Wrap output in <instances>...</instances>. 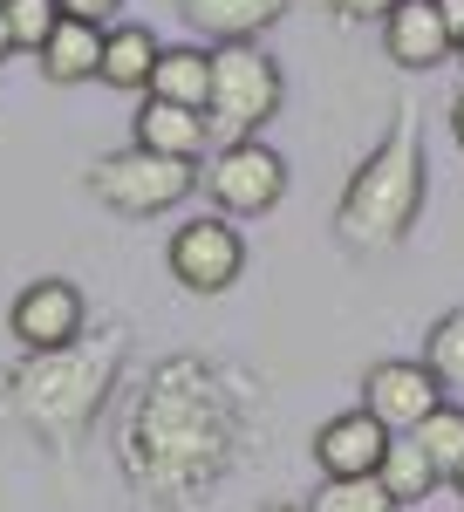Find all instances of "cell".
<instances>
[{"instance_id": "ba28073f", "label": "cell", "mask_w": 464, "mask_h": 512, "mask_svg": "<svg viewBox=\"0 0 464 512\" xmlns=\"http://www.w3.org/2000/svg\"><path fill=\"white\" fill-rule=\"evenodd\" d=\"M383 451H389V431L362 403L342 410V417H328L314 431V465H321V478H376L383 472Z\"/></svg>"}, {"instance_id": "5bb4252c", "label": "cell", "mask_w": 464, "mask_h": 512, "mask_svg": "<svg viewBox=\"0 0 464 512\" xmlns=\"http://www.w3.org/2000/svg\"><path fill=\"white\" fill-rule=\"evenodd\" d=\"M157 55H164V41L151 28H137V21H123V28L103 35V82L110 89H151Z\"/></svg>"}, {"instance_id": "cb8c5ba5", "label": "cell", "mask_w": 464, "mask_h": 512, "mask_svg": "<svg viewBox=\"0 0 464 512\" xmlns=\"http://www.w3.org/2000/svg\"><path fill=\"white\" fill-rule=\"evenodd\" d=\"M0 55H14V35H7V14H0Z\"/></svg>"}, {"instance_id": "ac0fdd59", "label": "cell", "mask_w": 464, "mask_h": 512, "mask_svg": "<svg viewBox=\"0 0 464 512\" xmlns=\"http://www.w3.org/2000/svg\"><path fill=\"white\" fill-rule=\"evenodd\" d=\"M308 512H403L376 478H321Z\"/></svg>"}, {"instance_id": "ffe728a7", "label": "cell", "mask_w": 464, "mask_h": 512, "mask_svg": "<svg viewBox=\"0 0 464 512\" xmlns=\"http://www.w3.org/2000/svg\"><path fill=\"white\" fill-rule=\"evenodd\" d=\"M55 7H62V21H89V28H110L123 0H55Z\"/></svg>"}, {"instance_id": "d6986e66", "label": "cell", "mask_w": 464, "mask_h": 512, "mask_svg": "<svg viewBox=\"0 0 464 512\" xmlns=\"http://www.w3.org/2000/svg\"><path fill=\"white\" fill-rule=\"evenodd\" d=\"M0 14H7V35H14V48H21V55H41V48H48V35L62 28V7H55V0H7Z\"/></svg>"}, {"instance_id": "e0dca14e", "label": "cell", "mask_w": 464, "mask_h": 512, "mask_svg": "<svg viewBox=\"0 0 464 512\" xmlns=\"http://www.w3.org/2000/svg\"><path fill=\"white\" fill-rule=\"evenodd\" d=\"M424 369L437 376V390H464V308H451L424 335Z\"/></svg>"}, {"instance_id": "603a6c76", "label": "cell", "mask_w": 464, "mask_h": 512, "mask_svg": "<svg viewBox=\"0 0 464 512\" xmlns=\"http://www.w3.org/2000/svg\"><path fill=\"white\" fill-rule=\"evenodd\" d=\"M451 137L464 144V89H458V103H451Z\"/></svg>"}, {"instance_id": "30bf717a", "label": "cell", "mask_w": 464, "mask_h": 512, "mask_svg": "<svg viewBox=\"0 0 464 512\" xmlns=\"http://www.w3.org/2000/svg\"><path fill=\"white\" fill-rule=\"evenodd\" d=\"M205 137H212V117L144 96V110H137V137H130V144H144V151H157V158L198 164V158H205Z\"/></svg>"}, {"instance_id": "52a82bcc", "label": "cell", "mask_w": 464, "mask_h": 512, "mask_svg": "<svg viewBox=\"0 0 464 512\" xmlns=\"http://www.w3.org/2000/svg\"><path fill=\"white\" fill-rule=\"evenodd\" d=\"M437 403H444V390H437V376H430L424 362H376V369L362 376V410H369L389 437L417 431Z\"/></svg>"}, {"instance_id": "8fae6325", "label": "cell", "mask_w": 464, "mask_h": 512, "mask_svg": "<svg viewBox=\"0 0 464 512\" xmlns=\"http://www.w3.org/2000/svg\"><path fill=\"white\" fill-rule=\"evenodd\" d=\"M178 14L226 48V41H253L260 28H273L287 14V0H178Z\"/></svg>"}, {"instance_id": "7402d4cb", "label": "cell", "mask_w": 464, "mask_h": 512, "mask_svg": "<svg viewBox=\"0 0 464 512\" xmlns=\"http://www.w3.org/2000/svg\"><path fill=\"white\" fill-rule=\"evenodd\" d=\"M437 14H444V28H451V41L464 48V0H437Z\"/></svg>"}, {"instance_id": "d4e9b609", "label": "cell", "mask_w": 464, "mask_h": 512, "mask_svg": "<svg viewBox=\"0 0 464 512\" xmlns=\"http://www.w3.org/2000/svg\"><path fill=\"white\" fill-rule=\"evenodd\" d=\"M451 485H458V492H464V465H458V472H451Z\"/></svg>"}, {"instance_id": "9c48e42d", "label": "cell", "mask_w": 464, "mask_h": 512, "mask_svg": "<svg viewBox=\"0 0 464 512\" xmlns=\"http://www.w3.org/2000/svg\"><path fill=\"white\" fill-rule=\"evenodd\" d=\"M383 48L396 69H437V62H451L458 55V41L444 28V14H437V0H403L396 14L383 21Z\"/></svg>"}, {"instance_id": "5b68a950", "label": "cell", "mask_w": 464, "mask_h": 512, "mask_svg": "<svg viewBox=\"0 0 464 512\" xmlns=\"http://www.w3.org/2000/svg\"><path fill=\"white\" fill-rule=\"evenodd\" d=\"M164 260H171V280L178 287L226 294L232 280H239V267H246V239H239V226H226V212H205V219L171 233V253Z\"/></svg>"}, {"instance_id": "8992f818", "label": "cell", "mask_w": 464, "mask_h": 512, "mask_svg": "<svg viewBox=\"0 0 464 512\" xmlns=\"http://www.w3.org/2000/svg\"><path fill=\"white\" fill-rule=\"evenodd\" d=\"M82 287L76 280H28L21 294H14V308H7V328H14V342L35 355H62L69 342L82 335Z\"/></svg>"}, {"instance_id": "484cf974", "label": "cell", "mask_w": 464, "mask_h": 512, "mask_svg": "<svg viewBox=\"0 0 464 512\" xmlns=\"http://www.w3.org/2000/svg\"><path fill=\"white\" fill-rule=\"evenodd\" d=\"M267 512H308V506H267Z\"/></svg>"}, {"instance_id": "9a60e30c", "label": "cell", "mask_w": 464, "mask_h": 512, "mask_svg": "<svg viewBox=\"0 0 464 512\" xmlns=\"http://www.w3.org/2000/svg\"><path fill=\"white\" fill-rule=\"evenodd\" d=\"M376 485H383L396 506H417V499H430L437 485H444V472L430 465V451L417 444V437L403 431V437H389V451H383V472H376Z\"/></svg>"}, {"instance_id": "2e32d148", "label": "cell", "mask_w": 464, "mask_h": 512, "mask_svg": "<svg viewBox=\"0 0 464 512\" xmlns=\"http://www.w3.org/2000/svg\"><path fill=\"white\" fill-rule=\"evenodd\" d=\"M410 437L430 451V465L451 478V472L464 465V403H451V396H444V403H437V410H430V417H424Z\"/></svg>"}, {"instance_id": "277c9868", "label": "cell", "mask_w": 464, "mask_h": 512, "mask_svg": "<svg viewBox=\"0 0 464 512\" xmlns=\"http://www.w3.org/2000/svg\"><path fill=\"white\" fill-rule=\"evenodd\" d=\"M205 192H212V205L226 219H260L287 192V158L273 144H260V137H239L205 164Z\"/></svg>"}, {"instance_id": "3957f363", "label": "cell", "mask_w": 464, "mask_h": 512, "mask_svg": "<svg viewBox=\"0 0 464 512\" xmlns=\"http://www.w3.org/2000/svg\"><path fill=\"white\" fill-rule=\"evenodd\" d=\"M280 96H287V82H280V69H273L253 41L212 48V110L205 117L219 123L232 144L239 137H260V123L280 110Z\"/></svg>"}, {"instance_id": "83f0119b", "label": "cell", "mask_w": 464, "mask_h": 512, "mask_svg": "<svg viewBox=\"0 0 464 512\" xmlns=\"http://www.w3.org/2000/svg\"><path fill=\"white\" fill-rule=\"evenodd\" d=\"M458 55H464V48H458Z\"/></svg>"}, {"instance_id": "7a4b0ae2", "label": "cell", "mask_w": 464, "mask_h": 512, "mask_svg": "<svg viewBox=\"0 0 464 512\" xmlns=\"http://www.w3.org/2000/svg\"><path fill=\"white\" fill-rule=\"evenodd\" d=\"M198 185V164H178V158H157L144 144H130V151H110V158H96L89 171V192L103 198L110 212L123 219H151V212H171V205H185Z\"/></svg>"}, {"instance_id": "4316f807", "label": "cell", "mask_w": 464, "mask_h": 512, "mask_svg": "<svg viewBox=\"0 0 464 512\" xmlns=\"http://www.w3.org/2000/svg\"><path fill=\"white\" fill-rule=\"evenodd\" d=\"M0 7H7V0H0Z\"/></svg>"}, {"instance_id": "44dd1931", "label": "cell", "mask_w": 464, "mask_h": 512, "mask_svg": "<svg viewBox=\"0 0 464 512\" xmlns=\"http://www.w3.org/2000/svg\"><path fill=\"white\" fill-rule=\"evenodd\" d=\"M396 7H403V0H335V14H342V21H389Z\"/></svg>"}, {"instance_id": "4fadbf2b", "label": "cell", "mask_w": 464, "mask_h": 512, "mask_svg": "<svg viewBox=\"0 0 464 512\" xmlns=\"http://www.w3.org/2000/svg\"><path fill=\"white\" fill-rule=\"evenodd\" d=\"M103 35L110 28H89V21H62L55 35H48V48H41V76L48 82H89L103 76Z\"/></svg>"}, {"instance_id": "7c38bea8", "label": "cell", "mask_w": 464, "mask_h": 512, "mask_svg": "<svg viewBox=\"0 0 464 512\" xmlns=\"http://www.w3.org/2000/svg\"><path fill=\"white\" fill-rule=\"evenodd\" d=\"M144 96L178 103V110H198V117H205V110H212V55H205V48H164Z\"/></svg>"}, {"instance_id": "6da1fadb", "label": "cell", "mask_w": 464, "mask_h": 512, "mask_svg": "<svg viewBox=\"0 0 464 512\" xmlns=\"http://www.w3.org/2000/svg\"><path fill=\"white\" fill-rule=\"evenodd\" d=\"M424 137H417V123L396 117L389 123V137L362 158V171L348 178L342 205H335V233L342 246L355 253H383L396 239L417 226V212H424Z\"/></svg>"}]
</instances>
